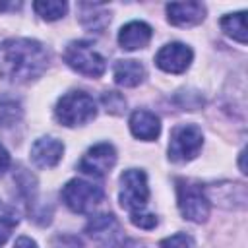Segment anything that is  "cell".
Returning <instances> with one entry per match:
<instances>
[{
  "instance_id": "ffe728a7",
  "label": "cell",
  "mask_w": 248,
  "mask_h": 248,
  "mask_svg": "<svg viewBox=\"0 0 248 248\" xmlns=\"http://www.w3.org/2000/svg\"><path fill=\"white\" fill-rule=\"evenodd\" d=\"M101 103L105 105L107 112H110V114H122L126 110V99L118 91H105L101 97Z\"/></svg>"
},
{
  "instance_id": "8992f818",
  "label": "cell",
  "mask_w": 248,
  "mask_h": 248,
  "mask_svg": "<svg viewBox=\"0 0 248 248\" xmlns=\"http://www.w3.org/2000/svg\"><path fill=\"white\" fill-rule=\"evenodd\" d=\"M149 200L147 176L140 169H128L120 174V205L132 213L143 211Z\"/></svg>"
},
{
  "instance_id": "d6986e66",
  "label": "cell",
  "mask_w": 248,
  "mask_h": 248,
  "mask_svg": "<svg viewBox=\"0 0 248 248\" xmlns=\"http://www.w3.org/2000/svg\"><path fill=\"white\" fill-rule=\"evenodd\" d=\"M33 8L46 21H56V19L64 17L66 12H68V4L58 2V0H39V2L33 4Z\"/></svg>"
},
{
  "instance_id": "7402d4cb",
  "label": "cell",
  "mask_w": 248,
  "mask_h": 248,
  "mask_svg": "<svg viewBox=\"0 0 248 248\" xmlns=\"http://www.w3.org/2000/svg\"><path fill=\"white\" fill-rule=\"evenodd\" d=\"M130 221L136 225V227H140V229H153L155 225H157V217L151 213V211H138V213H132L130 215Z\"/></svg>"
},
{
  "instance_id": "2e32d148",
  "label": "cell",
  "mask_w": 248,
  "mask_h": 248,
  "mask_svg": "<svg viewBox=\"0 0 248 248\" xmlns=\"http://www.w3.org/2000/svg\"><path fill=\"white\" fill-rule=\"evenodd\" d=\"M79 10H81V14H79L81 25L87 27V29H91V31H97V33H99V31H103V29L108 25V21H110V14L105 10L103 4L83 2V4H79Z\"/></svg>"
},
{
  "instance_id": "52a82bcc",
  "label": "cell",
  "mask_w": 248,
  "mask_h": 248,
  "mask_svg": "<svg viewBox=\"0 0 248 248\" xmlns=\"http://www.w3.org/2000/svg\"><path fill=\"white\" fill-rule=\"evenodd\" d=\"M203 145V134L202 128L196 124H180L170 132L169 141V159L174 163H186L192 161Z\"/></svg>"
},
{
  "instance_id": "3957f363",
  "label": "cell",
  "mask_w": 248,
  "mask_h": 248,
  "mask_svg": "<svg viewBox=\"0 0 248 248\" xmlns=\"http://www.w3.org/2000/svg\"><path fill=\"white\" fill-rule=\"evenodd\" d=\"M64 62L81 76L101 78L107 70L103 54L89 41H72L64 50Z\"/></svg>"
},
{
  "instance_id": "6da1fadb",
  "label": "cell",
  "mask_w": 248,
  "mask_h": 248,
  "mask_svg": "<svg viewBox=\"0 0 248 248\" xmlns=\"http://www.w3.org/2000/svg\"><path fill=\"white\" fill-rule=\"evenodd\" d=\"M50 54L35 39H8L0 43V78L12 83L37 79L48 68Z\"/></svg>"
},
{
  "instance_id": "ba28073f",
  "label": "cell",
  "mask_w": 248,
  "mask_h": 248,
  "mask_svg": "<svg viewBox=\"0 0 248 248\" xmlns=\"http://www.w3.org/2000/svg\"><path fill=\"white\" fill-rule=\"evenodd\" d=\"M114 163H116V149L110 143L103 141L85 151V155L78 163V169L89 176H105L107 172H110Z\"/></svg>"
},
{
  "instance_id": "e0dca14e",
  "label": "cell",
  "mask_w": 248,
  "mask_h": 248,
  "mask_svg": "<svg viewBox=\"0 0 248 248\" xmlns=\"http://www.w3.org/2000/svg\"><path fill=\"white\" fill-rule=\"evenodd\" d=\"M221 27L234 41H238L242 45L248 41V35H246V12H236V14L225 16L221 19Z\"/></svg>"
},
{
  "instance_id": "30bf717a",
  "label": "cell",
  "mask_w": 248,
  "mask_h": 248,
  "mask_svg": "<svg viewBox=\"0 0 248 248\" xmlns=\"http://www.w3.org/2000/svg\"><path fill=\"white\" fill-rule=\"evenodd\" d=\"M85 231H87L89 236H93L105 248L107 246L112 248L116 244L118 236H120V225H118L116 217L110 215V213H101V215L91 217V221L87 223Z\"/></svg>"
},
{
  "instance_id": "cb8c5ba5",
  "label": "cell",
  "mask_w": 248,
  "mask_h": 248,
  "mask_svg": "<svg viewBox=\"0 0 248 248\" xmlns=\"http://www.w3.org/2000/svg\"><path fill=\"white\" fill-rule=\"evenodd\" d=\"M10 163H12V161H10V153H8V149L0 143V176L10 169Z\"/></svg>"
},
{
  "instance_id": "d4e9b609",
  "label": "cell",
  "mask_w": 248,
  "mask_h": 248,
  "mask_svg": "<svg viewBox=\"0 0 248 248\" xmlns=\"http://www.w3.org/2000/svg\"><path fill=\"white\" fill-rule=\"evenodd\" d=\"M14 248H37V244H35V240H31L29 236H19V238L16 240Z\"/></svg>"
},
{
  "instance_id": "277c9868",
  "label": "cell",
  "mask_w": 248,
  "mask_h": 248,
  "mask_svg": "<svg viewBox=\"0 0 248 248\" xmlns=\"http://www.w3.org/2000/svg\"><path fill=\"white\" fill-rule=\"evenodd\" d=\"M64 205L74 211V213H91L105 198V192L101 186L81 180V178H74L70 182H66V186L60 192Z\"/></svg>"
},
{
  "instance_id": "5b68a950",
  "label": "cell",
  "mask_w": 248,
  "mask_h": 248,
  "mask_svg": "<svg viewBox=\"0 0 248 248\" xmlns=\"http://www.w3.org/2000/svg\"><path fill=\"white\" fill-rule=\"evenodd\" d=\"M176 198H178V209L184 215V219L194 221V223H203L209 217L211 200L203 186L188 182V180H178Z\"/></svg>"
},
{
  "instance_id": "ac0fdd59",
  "label": "cell",
  "mask_w": 248,
  "mask_h": 248,
  "mask_svg": "<svg viewBox=\"0 0 248 248\" xmlns=\"http://www.w3.org/2000/svg\"><path fill=\"white\" fill-rule=\"evenodd\" d=\"M23 108L16 97L0 95V126H14L21 120Z\"/></svg>"
},
{
  "instance_id": "7a4b0ae2",
  "label": "cell",
  "mask_w": 248,
  "mask_h": 248,
  "mask_svg": "<svg viewBox=\"0 0 248 248\" xmlns=\"http://www.w3.org/2000/svg\"><path fill=\"white\" fill-rule=\"evenodd\" d=\"M54 116L60 124L68 128L83 126L97 116V103L85 91H70L58 99Z\"/></svg>"
},
{
  "instance_id": "44dd1931",
  "label": "cell",
  "mask_w": 248,
  "mask_h": 248,
  "mask_svg": "<svg viewBox=\"0 0 248 248\" xmlns=\"http://www.w3.org/2000/svg\"><path fill=\"white\" fill-rule=\"evenodd\" d=\"M159 248H194V240L186 232H176L172 236L163 238L159 242Z\"/></svg>"
},
{
  "instance_id": "4fadbf2b",
  "label": "cell",
  "mask_w": 248,
  "mask_h": 248,
  "mask_svg": "<svg viewBox=\"0 0 248 248\" xmlns=\"http://www.w3.org/2000/svg\"><path fill=\"white\" fill-rule=\"evenodd\" d=\"M151 35H153V29L145 21H130L122 25V29L118 31V45L124 50H138L147 46V43L151 41Z\"/></svg>"
},
{
  "instance_id": "7c38bea8",
  "label": "cell",
  "mask_w": 248,
  "mask_h": 248,
  "mask_svg": "<svg viewBox=\"0 0 248 248\" xmlns=\"http://www.w3.org/2000/svg\"><path fill=\"white\" fill-rule=\"evenodd\" d=\"M62 153H64V143L50 136L39 138L31 147V159L41 169L56 167L62 159Z\"/></svg>"
},
{
  "instance_id": "9c48e42d",
  "label": "cell",
  "mask_w": 248,
  "mask_h": 248,
  "mask_svg": "<svg viewBox=\"0 0 248 248\" xmlns=\"http://www.w3.org/2000/svg\"><path fill=\"white\" fill-rule=\"evenodd\" d=\"M194 52L184 43H167L155 56V64L167 74H182L190 66Z\"/></svg>"
},
{
  "instance_id": "8fae6325",
  "label": "cell",
  "mask_w": 248,
  "mask_h": 248,
  "mask_svg": "<svg viewBox=\"0 0 248 248\" xmlns=\"http://www.w3.org/2000/svg\"><path fill=\"white\" fill-rule=\"evenodd\" d=\"M167 17L178 27L198 25L205 17V6L202 2H170L167 4Z\"/></svg>"
},
{
  "instance_id": "603a6c76",
  "label": "cell",
  "mask_w": 248,
  "mask_h": 248,
  "mask_svg": "<svg viewBox=\"0 0 248 248\" xmlns=\"http://www.w3.org/2000/svg\"><path fill=\"white\" fill-rule=\"evenodd\" d=\"M16 225H17V219H14V217H0V246L10 238V234L16 229Z\"/></svg>"
},
{
  "instance_id": "9a60e30c",
  "label": "cell",
  "mask_w": 248,
  "mask_h": 248,
  "mask_svg": "<svg viewBox=\"0 0 248 248\" xmlns=\"http://www.w3.org/2000/svg\"><path fill=\"white\" fill-rule=\"evenodd\" d=\"M145 79V68L138 60H118L114 64V81L122 87H136Z\"/></svg>"
},
{
  "instance_id": "5bb4252c",
  "label": "cell",
  "mask_w": 248,
  "mask_h": 248,
  "mask_svg": "<svg viewBox=\"0 0 248 248\" xmlns=\"http://www.w3.org/2000/svg\"><path fill=\"white\" fill-rule=\"evenodd\" d=\"M130 130L138 140L153 141L161 134V122L159 118L149 110H136L130 116Z\"/></svg>"
}]
</instances>
